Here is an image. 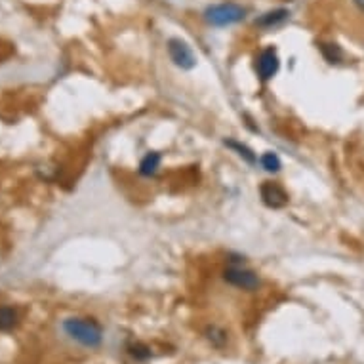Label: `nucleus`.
<instances>
[{"mask_svg":"<svg viewBox=\"0 0 364 364\" xmlns=\"http://www.w3.org/2000/svg\"><path fill=\"white\" fill-rule=\"evenodd\" d=\"M246 8L235 2H221V4H214L208 6L202 13V18L208 25L212 27H229L237 25L240 21L246 20Z\"/></svg>","mask_w":364,"mask_h":364,"instance_id":"obj_2","label":"nucleus"},{"mask_svg":"<svg viewBox=\"0 0 364 364\" xmlns=\"http://www.w3.org/2000/svg\"><path fill=\"white\" fill-rule=\"evenodd\" d=\"M130 355H132L136 360H147V358L151 357V349L143 344H136L130 347Z\"/></svg>","mask_w":364,"mask_h":364,"instance_id":"obj_14","label":"nucleus"},{"mask_svg":"<svg viewBox=\"0 0 364 364\" xmlns=\"http://www.w3.org/2000/svg\"><path fill=\"white\" fill-rule=\"evenodd\" d=\"M288 20H290V12L286 8H275V10L261 13L256 20V27H259V29H275V27H280Z\"/></svg>","mask_w":364,"mask_h":364,"instance_id":"obj_7","label":"nucleus"},{"mask_svg":"<svg viewBox=\"0 0 364 364\" xmlns=\"http://www.w3.org/2000/svg\"><path fill=\"white\" fill-rule=\"evenodd\" d=\"M259 164H261V168H264L265 172L269 174L280 172V168H282V162L278 159V155L273 151H265L264 155L259 157Z\"/></svg>","mask_w":364,"mask_h":364,"instance_id":"obj_12","label":"nucleus"},{"mask_svg":"<svg viewBox=\"0 0 364 364\" xmlns=\"http://www.w3.org/2000/svg\"><path fill=\"white\" fill-rule=\"evenodd\" d=\"M223 280L227 285L245 292H256L261 286V278L258 277V273L248 269L245 264L227 265V269H223Z\"/></svg>","mask_w":364,"mask_h":364,"instance_id":"obj_3","label":"nucleus"},{"mask_svg":"<svg viewBox=\"0 0 364 364\" xmlns=\"http://www.w3.org/2000/svg\"><path fill=\"white\" fill-rule=\"evenodd\" d=\"M168 56H170V60L174 61V65L183 69V71H191V69H195V65H197V56H195L193 48L187 44L186 40H168Z\"/></svg>","mask_w":364,"mask_h":364,"instance_id":"obj_5","label":"nucleus"},{"mask_svg":"<svg viewBox=\"0 0 364 364\" xmlns=\"http://www.w3.org/2000/svg\"><path fill=\"white\" fill-rule=\"evenodd\" d=\"M223 143H226V147H229L233 152H237V157H240V159L245 160V162H248V164H256V162H258V155L254 152V149H250V147L246 145V143H240L237 139H226Z\"/></svg>","mask_w":364,"mask_h":364,"instance_id":"obj_9","label":"nucleus"},{"mask_svg":"<svg viewBox=\"0 0 364 364\" xmlns=\"http://www.w3.org/2000/svg\"><path fill=\"white\" fill-rule=\"evenodd\" d=\"M318 50H320L323 58H325L330 65H338V63H342V60H344V50H342L336 42H320V44H318Z\"/></svg>","mask_w":364,"mask_h":364,"instance_id":"obj_11","label":"nucleus"},{"mask_svg":"<svg viewBox=\"0 0 364 364\" xmlns=\"http://www.w3.org/2000/svg\"><path fill=\"white\" fill-rule=\"evenodd\" d=\"M20 325V313L10 305H0V330L10 332Z\"/></svg>","mask_w":364,"mask_h":364,"instance_id":"obj_10","label":"nucleus"},{"mask_svg":"<svg viewBox=\"0 0 364 364\" xmlns=\"http://www.w3.org/2000/svg\"><path fill=\"white\" fill-rule=\"evenodd\" d=\"M160 162H162V157H160V152L149 151L145 157H143V159L139 160V166H138L139 176H143V178H152L155 174L159 172Z\"/></svg>","mask_w":364,"mask_h":364,"instance_id":"obj_8","label":"nucleus"},{"mask_svg":"<svg viewBox=\"0 0 364 364\" xmlns=\"http://www.w3.org/2000/svg\"><path fill=\"white\" fill-rule=\"evenodd\" d=\"M259 197L264 200V204L267 208L278 210V208H285L288 204V193L285 191V187L278 186L277 181H264L259 186Z\"/></svg>","mask_w":364,"mask_h":364,"instance_id":"obj_6","label":"nucleus"},{"mask_svg":"<svg viewBox=\"0 0 364 364\" xmlns=\"http://www.w3.org/2000/svg\"><path fill=\"white\" fill-rule=\"evenodd\" d=\"M206 338H208V342L212 345H216V347H223L227 342V334L221 328H218V326H208V330H206Z\"/></svg>","mask_w":364,"mask_h":364,"instance_id":"obj_13","label":"nucleus"},{"mask_svg":"<svg viewBox=\"0 0 364 364\" xmlns=\"http://www.w3.org/2000/svg\"><path fill=\"white\" fill-rule=\"evenodd\" d=\"M254 69H256V74H258V79L261 80V82L271 80L273 77L278 73V69H280V58H278L277 50L273 46L264 48V50L256 56Z\"/></svg>","mask_w":364,"mask_h":364,"instance_id":"obj_4","label":"nucleus"},{"mask_svg":"<svg viewBox=\"0 0 364 364\" xmlns=\"http://www.w3.org/2000/svg\"><path fill=\"white\" fill-rule=\"evenodd\" d=\"M63 330L69 338L84 347H100L103 342V330L92 318H67L63 323Z\"/></svg>","mask_w":364,"mask_h":364,"instance_id":"obj_1","label":"nucleus"},{"mask_svg":"<svg viewBox=\"0 0 364 364\" xmlns=\"http://www.w3.org/2000/svg\"><path fill=\"white\" fill-rule=\"evenodd\" d=\"M353 4H355L358 10H363V12H364V0H353Z\"/></svg>","mask_w":364,"mask_h":364,"instance_id":"obj_15","label":"nucleus"}]
</instances>
